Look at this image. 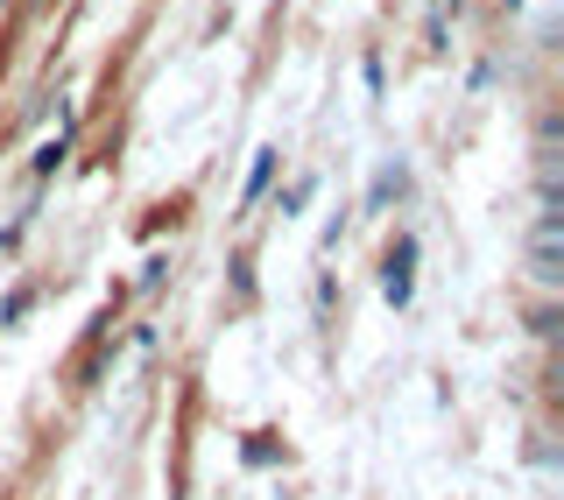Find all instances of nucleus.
<instances>
[{
	"label": "nucleus",
	"instance_id": "1",
	"mask_svg": "<svg viewBox=\"0 0 564 500\" xmlns=\"http://www.w3.org/2000/svg\"><path fill=\"white\" fill-rule=\"evenodd\" d=\"M410 261H416V247H410V240L388 254V275H381V296H388V303H410Z\"/></svg>",
	"mask_w": 564,
	"mask_h": 500
},
{
	"label": "nucleus",
	"instance_id": "2",
	"mask_svg": "<svg viewBox=\"0 0 564 500\" xmlns=\"http://www.w3.org/2000/svg\"><path fill=\"white\" fill-rule=\"evenodd\" d=\"M536 282H557V219L543 211V226H536Z\"/></svg>",
	"mask_w": 564,
	"mask_h": 500
},
{
	"label": "nucleus",
	"instance_id": "3",
	"mask_svg": "<svg viewBox=\"0 0 564 500\" xmlns=\"http://www.w3.org/2000/svg\"><path fill=\"white\" fill-rule=\"evenodd\" d=\"M269 176H275V149H261V155H254V170H247V191H240V205H254L261 191H269Z\"/></svg>",
	"mask_w": 564,
	"mask_h": 500
}]
</instances>
